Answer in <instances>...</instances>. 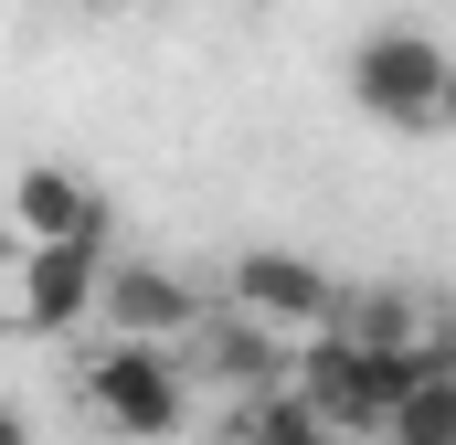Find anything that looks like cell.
<instances>
[{
    "label": "cell",
    "mask_w": 456,
    "mask_h": 445,
    "mask_svg": "<svg viewBox=\"0 0 456 445\" xmlns=\"http://www.w3.org/2000/svg\"><path fill=\"white\" fill-rule=\"evenodd\" d=\"M414 360H425V350H382V339H361V329H308V350H297L287 382H297V392H308V403L361 445V435H382V425L403 414Z\"/></svg>",
    "instance_id": "cell-2"
},
{
    "label": "cell",
    "mask_w": 456,
    "mask_h": 445,
    "mask_svg": "<svg viewBox=\"0 0 456 445\" xmlns=\"http://www.w3.org/2000/svg\"><path fill=\"white\" fill-rule=\"evenodd\" d=\"M446 75H456V53L414 21H382V32L350 43V107L371 127H403V138L446 127Z\"/></svg>",
    "instance_id": "cell-3"
},
{
    "label": "cell",
    "mask_w": 456,
    "mask_h": 445,
    "mask_svg": "<svg viewBox=\"0 0 456 445\" xmlns=\"http://www.w3.org/2000/svg\"><path fill=\"white\" fill-rule=\"evenodd\" d=\"M96 319H107L117 339H202V319H213V297L191 287V276H170V265H117L107 297H96Z\"/></svg>",
    "instance_id": "cell-6"
},
{
    "label": "cell",
    "mask_w": 456,
    "mask_h": 445,
    "mask_svg": "<svg viewBox=\"0 0 456 445\" xmlns=\"http://www.w3.org/2000/svg\"><path fill=\"white\" fill-rule=\"evenodd\" d=\"M361 445H425V435H403V425H382V435H361Z\"/></svg>",
    "instance_id": "cell-12"
},
{
    "label": "cell",
    "mask_w": 456,
    "mask_h": 445,
    "mask_svg": "<svg viewBox=\"0 0 456 445\" xmlns=\"http://www.w3.org/2000/svg\"><path fill=\"white\" fill-rule=\"evenodd\" d=\"M11 222H21V244H75V233H107V191L75 170H21Z\"/></svg>",
    "instance_id": "cell-7"
},
{
    "label": "cell",
    "mask_w": 456,
    "mask_h": 445,
    "mask_svg": "<svg viewBox=\"0 0 456 445\" xmlns=\"http://www.w3.org/2000/svg\"><path fill=\"white\" fill-rule=\"evenodd\" d=\"M233 308H255L265 329H340L350 319V297L308 265V255H287V244H255V255H233Z\"/></svg>",
    "instance_id": "cell-5"
},
{
    "label": "cell",
    "mask_w": 456,
    "mask_h": 445,
    "mask_svg": "<svg viewBox=\"0 0 456 445\" xmlns=\"http://www.w3.org/2000/svg\"><path fill=\"white\" fill-rule=\"evenodd\" d=\"M446 138H456V75H446Z\"/></svg>",
    "instance_id": "cell-13"
},
{
    "label": "cell",
    "mask_w": 456,
    "mask_h": 445,
    "mask_svg": "<svg viewBox=\"0 0 456 445\" xmlns=\"http://www.w3.org/2000/svg\"><path fill=\"white\" fill-rule=\"evenodd\" d=\"M233 445H350L297 382H265V392H244V414H233Z\"/></svg>",
    "instance_id": "cell-9"
},
{
    "label": "cell",
    "mask_w": 456,
    "mask_h": 445,
    "mask_svg": "<svg viewBox=\"0 0 456 445\" xmlns=\"http://www.w3.org/2000/svg\"><path fill=\"white\" fill-rule=\"evenodd\" d=\"M340 329L382 339V350H425V339H436V319H425V297H403V287H371V297H350V319H340Z\"/></svg>",
    "instance_id": "cell-11"
},
{
    "label": "cell",
    "mask_w": 456,
    "mask_h": 445,
    "mask_svg": "<svg viewBox=\"0 0 456 445\" xmlns=\"http://www.w3.org/2000/svg\"><path fill=\"white\" fill-rule=\"evenodd\" d=\"M202 371L233 382V392H265V382H276V329H265L255 308H213V319H202Z\"/></svg>",
    "instance_id": "cell-8"
},
{
    "label": "cell",
    "mask_w": 456,
    "mask_h": 445,
    "mask_svg": "<svg viewBox=\"0 0 456 445\" xmlns=\"http://www.w3.org/2000/svg\"><path fill=\"white\" fill-rule=\"evenodd\" d=\"M403 435L425 445H456V350L446 339H425V360H414V392H403V414H393Z\"/></svg>",
    "instance_id": "cell-10"
},
{
    "label": "cell",
    "mask_w": 456,
    "mask_h": 445,
    "mask_svg": "<svg viewBox=\"0 0 456 445\" xmlns=\"http://www.w3.org/2000/svg\"><path fill=\"white\" fill-rule=\"evenodd\" d=\"M107 233H75V244H21V276H11V329L21 339H64L96 319L107 297Z\"/></svg>",
    "instance_id": "cell-4"
},
{
    "label": "cell",
    "mask_w": 456,
    "mask_h": 445,
    "mask_svg": "<svg viewBox=\"0 0 456 445\" xmlns=\"http://www.w3.org/2000/svg\"><path fill=\"white\" fill-rule=\"evenodd\" d=\"M86 11H96V0H86Z\"/></svg>",
    "instance_id": "cell-14"
},
{
    "label": "cell",
    "mask_w": 456,
    "mask_h": 445,
    "mask_svg": "<svg viewBox=\"0 0 456 445\" xmlns=\"http://www.w3.org/2000/svg\"><path fill=\"white\" fill-rule=\"evenodd\" d=\"M75 392H86V414L127 445H170L191 425V371L170 360V339H117L107 350H86V371H75Z\"/></svg>",
    "instance_id": "cell-1"
}]
</instances>
